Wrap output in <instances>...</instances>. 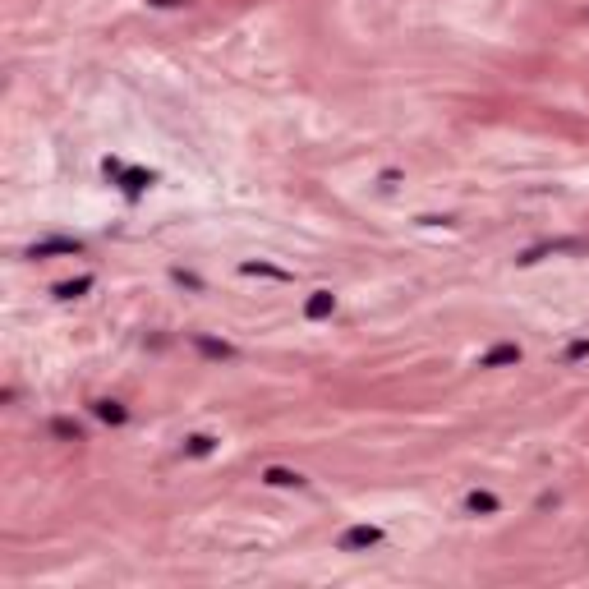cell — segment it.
Instances as JSON below:
<instances>
[{
  "label": "cell",
  "instance_id": "5",
  "mask_svg": "<svg viewBox=\"0 0 589 589\" xmlns=\"http://www.w3.org/2000/svg\"><path fill=\"white\" fill-rule=\"evenodd\" d=\"M263 479L272 483V488H299V483H304V474H294V470H281V465H267V470H263Z\"/></svg>",
  "mask_w": 589,
  "mask_h": 589
},
{
  "label": "cell",
  "instance_id": "2",
  "mask_svg": "<svg viewBox=\"0 0 589 589\" xmlns=\"http://www.w3.org/2000/svg\"><path fill=\"white\" fill-rule=\"evenodd\" d=\"M56 253H83V240L56 235V240H42V244H32V249H28V258H56Z\"/></svg>",
  "mask_w": 589,
  "mask_h": 589
},
{
  "label": "cell",
  "instance_id": "11",
  "mask_svg": "<svg viewBox=\"0 0 589 589\" xmlns=\"http://www.w3.org/2000/svg\"><path fill=\"white\" fill-rule=\"evenodd\" d=\"M249 277H277V281H290V272H281V267H267V263H244Z\"/></svg>",
  "mask_w": 589,
  "mask_h": 589
},
{
  "label": "cell",
  "instance_id": "9",
  "mask_svg": "<svg viewBox=\"0 0 589 589\" xmlns=\"http://www.w3.org/2000/svg\"><path fill=\"white\" fill-rule=\"evenodd\" d=\"M83 290H93V277H78V281H60L56 286V299H78Z\"/></svg>",
  "mask_w": 589,
  "mask_h": 589
},
{
  "label": "cell",
  "instance_id": "12",
  "mask_svg": "<svg viewBox=\"0 0 589 589\" xmlns=\"http://www.w3.org/2000/svg\"><path fill=\"white\" fill-rule=\"evenodd\" d=\"M51 433H56V437H74V442H78V437H83V428H78V424H69V419H51Z\"/></svg>",
  "mask_w": 589,
  "mask_h": 589
},
{
  "label": "cell",
  "instance_id": "7",
  "mask_svg": "<svg viewBox=\"0 0 589 589\" xmlns=\"http://www.w3.org/2000/svg\"><path fill=\"white\" fill-rule=\"evenodd\" d=\"M497 507H502V502H497L493 493H470L465 497V511H474V516H493Z\"/></svg>",
  "mask_w": 589,
  "mask_h": 589
},
{
  "label": "cell",
  "instance_id": "1",
  "mask_svg": "<svg viewBox=\"0 0 589 589\" xmlns=\"http://www.w3.org/2000/svg\"><path fill=\"white\" fill-rule=\"evenodd\" d=\"M373 543H382V529L378 525H350L341 534V553H364V548H373Z\"/></svg>",
  "mask_w": 589,
  "mask_h": 589
},
{
  "label": "cell",
  "instance_id": "10",
  "mask_svg": "<svg viewBox=\"0 0 589 589\" xmlns=\"http://www.w3.org/2000/svg\"><path fill=\"white\" fill-rule=\"evenodd\" d=\"M185 451H189V456H212V451H217V437L198 433V437H189V442H185Z\"/></svg>",
  "mask_w": 589,
  "mask_h": 589
},
{
  "label": "cell",
  "instance_id": "13",
  "mask_svg": "<svg viewBox=\"0 0 589 589\" xmlns=\"http://www.w3.org/2000/svg\"><path fill=\"white\" fill-rule=\"evenodd\" d=\"M589 355V341H571L566 345V359H585Z\"/></svg>",
  "mask_w": 589,
  "mask_h": 589
},
{
  "label": "cell",
  "instance_id": "6",
  "mask_svg": "<svg viewBox=\"0 0 589 589\" xmlns=\"http://www.w3.org/2000/svg\"><path fill=\"white\" fill-rule=\"evenodd\" d=\"M194 345H198L207 359H235V345H226V341H212V336H194Z\"/></svg>",
  "mask_w": 589,
  "mask_h": 589
},
{
  "label": "cell",
  "instance_id": "4",
  "mask_svg": "<svg viewBox=\"0 0 589 589\" xmlns=\"http://www.w3.org/2000/svg\"><path fill=\"white\" fill-rule=\"evenodd\" d=\"M332 309H336V294H332V290H313L309 304H304V318H313V323H318V318H327Z\"/></svg>",
  "mask_w": 589,
  "mask_h": 589
},
{
  "label": "cell",
  "instance_id": "3",
  "mask_svg": "<svg viewBox=\"0 0 589 589\" xmlns=\"http://www.w3.org/2000/svg\"><path fill=\"white\" fill-rule=\"evenodd\" d=\"M502 364H520V345H493V350H488V355L479 359V369H502Z\"/></svg>",
  "mask_w": 589,
  "mask_h": 589
},
{
  "label": "cell",
  "instance_id": "14",
  "mask_svg": "<svg viewBox=\"0 0 589 589\" xmlns=\"http://www.w3.org/2000/svg\"><path fill=\"white\" fill-rule=\"evenodd\" d=\"M152 5H180V0H152Z\"/></svg>",
  "mask_w": 589,
  "mask_h": 589
},
{
  "label": "cell",
  "instance_id": "8",
  "mask_svg": "<svg viewBox=\"0 0 589 589\" xmlns=\"http://www.w3.org/2000/svg\"><path fill=\"white\" fill-rule=\"evenodd\" d=\"M93 415H97V419H106V424H124V419H129V410H124L120 401H97V405H93Z\"/></svg>",
  "mask_w": 589,
  "mask_h": 589
}]
</instances>
